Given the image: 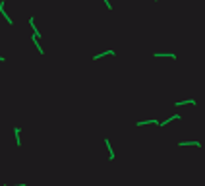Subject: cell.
<instances>
[{"label":"cell","instance_id":"6","mask_svg":"<svg viewBox=\"0 0 205 186\" xmlns=\"http://www.w3.org/2000/svg\"><path fill=\"white\" fill-rule=\"evenodd\" d=\"M143 124H157V126H161V122L159 120H143V122H138V124H135V126H143Z\"/></svg>","mask_w":205,"mask_h":186},{"label":"cell","instance_id":"13","mask_svg":"<svg viewBox=\"0 0 205 186\" xmlns=\"http://www.w3.org/2000/svg\"><path fill=\"white\" fill-rule=\"evenodd\" d=\"M157 2H159V0H157Z\"/></svg>","mask_w":205,"mask_h":186},{"label":"cell","instance_id":"4","mask_svg":"<svg viewBox=\"0 0 205 186\" xmlns=\"http://www.w3.org/2000/svg\"><path fill=\"white\" fill-rule=\"evenodd\" d=\"M172 120H180V114H172V116H169L165 122H161V126H166L169 122H172Z\"/></svg>","mask_w":205,"mask_h":186},{"label":"cell","instance_id":"3","mask_svg":"<svg viewBox=\"0 0 205 186\" xmlns=\"http://www.w3.org/2000/svg\"><path fill=\"white\" fill-rule=\"evenodd\" d=\"M29 25H31V29H33V33H35V37H39V35H41V31L37 29V25H35V19H33V18H29Z\"/></svg>","mask_w":205,"mask_h":186},{"label":"cell","instance_id":"8","mask_svg":"<svg viewBox=\"0 0 205 186\" xmlns=\"http://www.w3.org/2000/svg\"><path fill=\"white\" fill-rule=\"evenodd\" d=\"M155 56H165V58H176V54H172V52H157Z\"/></svg>","mask_w":205,"mask_h":186},{"label":"cell","instance_id":"7","mask_svg":"<svg viewBox=\"0 0 205 186\" xmlns=\"http://www.w3.org/2000/svg\"><path fill=\"white\" fill-rule=\"evenodd\" d=\"M0 14H2L4 18H6V22H10V23H12V19H10V16H8L6 12H4V2H0Z\"/></svg>","mask_w":205,"mask_h":186},{"label":"cell","instance_id":"2","mask_svg":"<svg viewBox=\"0 0 205 186\" xmlns=\"http://www.w3.org/2000/svg\"><path fill=\"white\" fill-rule=\"evenodd\" d=\"M104 146H107V149H108V159H110V161H112V159L116 157V155H114V151H112V146H110V140H104Z\"/></svg>","mask_w":205,"mask_h":186},{"label":"cell","instance_id":"11","mask_svg":"<svg viewBox=\"0 0 205 186\" xmlns=\"http://www.w3.org/2000/svg\"><path fill=\"white\" fill-rule=\"evenodd\" d=\"M104 4H107V8H108V10H110V8H112V4H110V2H108V0H104Z\"/></svg>","mask_w":205,"mask_h":186},{"label":"cell","instance_id":"12","mask_svg":"<svg viewBox=\"0 0 205 186\" xmlns=\"http://www.w3.org/2000/svg\"><path fill=\"white\" fill-rule=\"evenodd\" d=\"M4 186H10V184H4ZM15 186H25V184H15Z\"/></svg>","mask_w":205,"mask_h":186},{"label":"cell","instance_id":"9","mask_svg":"<svg viewBox=\"0 0 205 186\" xmlns=\"http://www.w3.org/2000/svg\"><path fill=\"white\" fill-rule=\"evenodd\" d=\"M14 136H15V143L19 146V143H22V140H19V128H18V126L14 128Z\"/></svg>","mask_w":205,"mask_h":186},{"label":"cell","instance_id":"1","mask_svg":"<svg viewBox=\"0 0 205 186\" xmlns=\"http://www.w3.org/2000/svg\"><path fill=\"white\" fill-rule=\"evenodd\" d=\"M178 146H180V147H186V146H196V147H199V146H201V142H197V140H190V142H180Z\"/></svg>","mask_w":205,"mask_h":186},{"label":"cell","instance_id":"10","mask_svg":"<svg viewBox=\"0 0 205 186\" xmlns=\"http://www.w3.org/2000/svg\"><path fill=\"white\" fill-rule=\"evenodd\" d=\"M108 54H114V51H104V52H101V54L95 56V60H99V58H103V56H108Z\"/></svg>","mask_w":205,"mask_h":186},{"label":"cell","instance_id":"5","mask_svg":"<svg viewBox=\"0 0 205 186\" xmlns=\"http://www.w3.org/2000/svg\"><path fill=\"white\" fill-rule=\"evenodd\" d=\"M182 105H196V99H186V101H178L176 107H182Z\"/></svg>","mask_w":205,"mask_h":186}]
</instances>
